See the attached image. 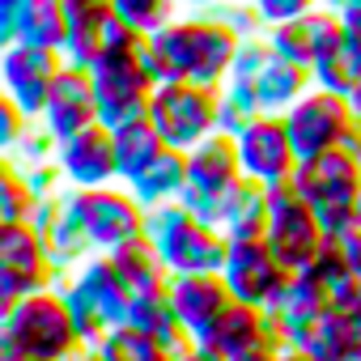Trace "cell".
<instances>
[{"mask_svg": "<svg viewBox=\"0 0 361 361\" xmlns=\"http://www.w3.org/2000/svg\"><path fill=\"white\" fill-rule=\"evenodd\" d=\"M336 39H340V13H331L323 5L302 13V18H293V22H281V26L264 30L268 51L289 60V64H302V68H310Z\"/></svg>", "mask_w": 361, "mask_h": 361, "instance_id": "20", "label": "cell"}, {"mask_svg": "<svg viewBox=\"0 0 361 361\" xmlns=\"http://www.w3.org/2000/svg\"><path fill=\"white\" fill-rule=\"evenodd\" d=\"M145 115L166 140V149L188 153L200 140L217 136V90L196 81H157Z\"/></svg>", "mask_w": 361, "mask_h": 361, "instance_id": "6", "label": "cell"}, {"mask_svg": "<svg viewBox=\"0 0 361 361\" xmlns=\"http://www.w3.org/2000/svg\"><path fill=\"white\" fill-rule=\"evenodd\" d=\"M123 323H132L136 331H145V336H153L161 348H183L188 344V336H183V327H178V314H174V306H170V289L166 285H153V289H140V293H132L128 298V319Z\"/></svg>", "mask_w": 361, "mask_h": 361, "instance_id": "24", "label": "cell"}, {"mask_svg": "<svg viewBox=\"0 0 361 361\" xmlns=\"http://www.w3.org/2000/svg\"><path fill=\"white\" fill-rule=\"evenodd\" d=\"M238 178H243V170H238L234 136L217 132V136L200 140L196 149H188V188H183V196H178V204H183L192 217L217 226L221 209H226V196H230V188L238 183Z\"/></svg>", "mask_w": 361, "mask_h": 361, "instance_id": "8", "label": "cell"}, {"mask_svg": "<svg viewBox=\"0 0 361 361\" xmlns=\"http://www.w3.org/2000/svg\"><path fill=\"white\" fill-rule=\"evenodd\" d=\"M111 13L132 26L136 35H153L157 26H166L178 13V0H111Z\"/></svg>", "mask_w": 361, "mask_h": 361, "instance_id": "34", "label": "cell"}, {"mask_svg": "<svg viewBox=\"0 0 361 361\" xmlns=\"http://www.w3.org/2000/svg\"><path fill=\"white\" fill-rule=\"evenodd\" d=\"M0 268L9 276H18L26 293L60 285V272L51 268V259H47L30 221H0Z\"/></svg>", "mask_w": 361, "mask_h": 361, "instance_id": "21", "label": "cell"}, {"mask_svg": "<svg viewBox=\"0 0 361 361\" xmlns=\"http://www.w3.org/2000/svg\"><path fill=\"white\" fill-rule=\"evenodd\" d=\"M64 39H68V13H64V0H26L22 22H18V43L51 47V51L64 56Z\"/></svg>", "mask_w": 361, "mask_h": 361, "instance_id": "29", "label": "cell"}, {"mask_svg": "<svg viewBox=\"0 0 361 361\" xmlns=\"http://www.w3.org/2000/svg\"><path fill=\"white\" fill-rule=\"evenodd\" d=\"M43 132H51V140H64L90 123H98V98H94V81H90V68H77V64H64L47 90V102L39 111Z\"/></svg>", "mask_w": 361, "mask_h": 361, "instance_id": "16", "label": "cell"}, {"mask_svg": "<svg viewBox=\"0 0 361 361\" xmlns=\"http://www.w3.org/2000/svg\"><path fill=\"white\" fill-rule=\"evenodd\" d=\"M234 153H238L243 178H251V183H259V188L289 183V174L298 166V149H293L281 115H255L234 136Z\"/></svg>", "mask_w": 361, "mask_h": 361, "instance_id": "13", "label": "cell"}, {"mask_svg": "<svg viewBox=\"0 0 361 361\" xmlns=\"http://www.w3.org/2000/svg\"><path fill=\"white\" fill-rule=\"evenodd\" d=\"M140 238L153 247L157 264L166 268V276H200V272H221V259H226V247L230 238L192 217L183 204H157V209H145V230Z\"/></svg>", "mask_w": 361, "mask_h": 361, "instance_id": "2", "label": "cell"}, {"mask_svg": "<svg viewBox=\"0 0 361 361\" xmlns=\"http://www.w3.org/2000/svg\"><path fill=\"white\" fill-rule=\"evenodd\" d=\"M251 5H255L259 22H264V30H268V26H281V22H293V18L319 9V0H251Z\"/></svg>", "mask_w": 361, "mask_h": 361, "instance_id": "38", "label": "cell"}, {"mask_svg": "<svg viewBox=\"0 0 361 361\" xmlns=\"http://www.w3.org/2000/svg\"><path fill=\"white\" fill-rule=\"evenodd\" d=\"M111 264H115V272H119V281H123L128 298H132V293H140V289L166 285V268L157 264V255H153V247H149L145 238H132V243L115 247V251H111Z\"/></svg>", "mask_w": 361, "mask_h": 361, "instance_id": "30", "label": "cell"}, {"mask_svg": "<svg viewBox=\"0 0 361 361\" xmlns=\"http://www.w3.org/2000/svg\"><path fill=\"white\" fill-rule=\"evenodd\" d=\"M22 170H30V166H47V161H56V140H51V132H43V123H30L26 132H22V140L13 145V153H9Z\"/></svg>", "mask_w": 361, "mask_h": 361, "instance_id": "36", "label": "cell"}, {"mask_svg": "<svg viewBox=\"0 0 361 361\" xmlns=\"http://www.w3.org/2000/svg\"><path fill=\"white\" fill-rule=\"evenodd\" d=\"M217 276L226 281V289H230L234 302H247V306H264L268 310L276 302V293L285 289L289 268L272 255V247L264 238H230Z\"/></svg>", "mask_w": 361, "mask_h": 361, "instance_id": "11", "label": "cell"}, {"mask_svg": "<svg viewBox=\"0 0 361 361\" xmlns=\"http://www.w3.org/2000/svg\"><path fill=\"white\" fill-rule=\"evenodd\" d=\"M26 0H0V51L18 43V22H22Z\"/></svg>", "mask_w": 361, "mask_h": 361, "instance_id": "41", "label": "cell"}, {"mask_svg": "<svg viewBox=\"0 0 361 361\" xmlns=\"http://www.w3.org/2000/svg\"><path fill=\"white\" fill-rule=\"evenodd\" d=\"M340 314V357L361 361V310H336Z\"/></svg>", "mask_w": 361, "mask_h": 361, "instance_id": "40", "label": "cell"}, {"mask_svg": "<svg viewBox=\"0 0 361 361\" xmlns=\"http://www.w3.org/2000/svg\"><path fill=\"white\" fill-rule=\"evenodd\" d=\"M26 298V289H22V281L18 276H9L5 268H0V323H5L13 310H18V302Z\"/></svg>", "mask_w": 361, "mask_h": 361, "instance_id": "42", "label": "cell"}, {"mask_svg": "<svg viewBox=\"0 0 361 361\" xmlns=\"http://www.w3.org/2000/svg\"><path fill=\"white\" fill-rule=\"evenodd\" d=\"M102 361H170V348H161L153 336L136 331L132 323H115L106 327V336L94 344Z\"/></svg>", "mask_w": 361, "mask_h": 361, "instance_id": "31", "label": "cell"}, {"mask_svg": "<svg viewBox=\"0 0 361 361\" xmlns=\"http://www.w3.org/2000/svg\"><path fill=\"white\" fill-rule=\"evenodd\" d=\"M276 361H314L310 353H302V348H281L276 353Z\"/></svg>", "mask_w": 361, "mask_h": 361, "instance_id": "50", "label": "cell"}, {"mask_svg": "<svg viewBox=\"0 0 361 361\" xmlns=\"http://www.w3.org/2000/svg\"><path fill=\"white\" fill-rule=\"evenodd\" d=\"M327 306H331V298H327V289H323L310 272H289L285 289H281L276 302L268 306L276 348H302L306 331L314 327V319H319Z\"/></svg>", "mask_w": 361, "mask_h": 361, "instance_id": "19", "label": "cell"}, {"mask_svg": "<svg viewBox=\"0 0 361 361\" xmlns=\"http://www.w3.org/2000/svg\"><path fill=\"white\" fill-rule=\"evenodd\" d=\"M111 145H115V178H119V183H132V178L166 149V140L157 136V128L149 123V115L111 128Z\"/></svg>", "mask_w": 361, "mask_h": 361, "instance_id": "26", "label": "cell"}, {"mask_svg": "<svg viewBox=\"0 0 361 361\" xmlns=\"http://www.w3.org/2000/svg\"><path fill=\"white\" fill-rule=\"evenodd\" d=\"M357 209H361V196H357Z\"/></svg>", "mask_w": 361, "mask_h": 361, "instance_id": "54", "label": "cell"}, {"mask_svg": "<svg viewBox=\"0 0 361 361\" xmlns=\"http://www.w3.org/2000/svg\"><path fill=\"white\" fill-rule=\"evenodd\" d=\"M56 166L64 174V188H106L115 178V145L111 128L90 123L64 140H56Z\"/></svg>", "mask_w": 361, "mask_h": 361, "instance_id": "17", "label": "cell"}, {"mask_svg": "<svg viewBox=\"0 0 361 361\" xmlns=\"http://www.w3.org/2000/svg\"><path fill=\"white\" fill-rule=\"evenodd\" d=\"M170 289V306L178 314V327H183L188 340H204L213 331V323L226 314V306L234 302L226 281L217 272H200V276H166Z\"/></svg>", "mask_w": 361, "mask_h": 361, "instance_id": "18", "label": "cell"}, {"mask_svg": "<svg viewBox=\"0 0 361 361\" xmlns=\"http://www.w3.org/2000/svg\"><path fill=\"white\" fill-rule=\"evenodd\" d=\"M73 213L90 238V247L98 255H111L115 247L140 238L145 230V209L136 204V196L123 183H106V188H68Z\"/></svg>", "mask_w": 361, "mask_h": 361, "instance_id": "9", "label": "cell"}, {"mask_svg": "<svg viewBox=\"0 0 361 361\" xmlns=\"http://www.w3.org/2000/svg\"><path fill=\"white\" fill-rule=\"evenodd\" d=\"M30 123H35V119H26V115L18 111V102H13L5 90H0V157L13 153V145L22 140V132H26Z\"/></svg>", "mask_w": 361, "mask_h": 361, "instance_id": "37", "label": "cell"}, {"mask_svg": "<svg viewBox=\"0 0 361 361\" xmlns=\"http://www.w3.org/2000/svg\"><path fill=\"white\" fill-rule=\"evenodd\" d=\"M255 115H259V102L247 81H226L217 90V132L221 136H238Z\"/></svg>", "mask_w": 361, "mask_h": 361, "instance_id": "32", "label": "cell"}, {"mask_svg": "<svg viewBox=\"0 0 361 361\" xmlns=\"http://www.w3.org/2000/svg\"><path fill=\"white\" fill-rule=\"evenodd\" d=\"M221 234L226 238H264V226H268V188L251 183V178H238L226 196V209H221Z\"/></svg>", "mask_w": 361, "mask_h": 361, "instance_id": "28", "label": "cell"}, {"mask_svg": "<svg viewBox=\"0 0 361 361\" xmlns=\"http://www.w3.org/2000/svg\"><path fill=\"white\" fill-rule=\"evenodd\" d=\"M226 30H234L238 39H259L264 35V22H259V13H255V5L251 0H221L217 9H209Z\"/></svg>", "mask_w": 361, "mask_h": 361, "instance_id": "35", "label": "cell"}, {"mask_svg": "<svg viewBox=\"0 0 361 361\" xmlns=\"http://www.w3.org/2000/svg\"><path fill=\"white\" fill-rule=\"evenodd\" d=\"M35 192L13 157H0V221H30L35 213Z\"/></svg>", "mask_w": 361, "mask_h": 361, "instance_id": "33", "label": "cell"}, {"mask_svg": "<svg viewBox=\"0 0 361 361\" xmlns=\"http://www.w3.org/2000/svg\"><path fill=\"white\" fill-rule=\"evenodd\" d=\"M310 85L348 98V94L361 85V39L340 30V39L310 64Z\"/></svg>", "mask_w": 361, "mask_h": 361, "instance_id": "27", "label": "cell"}, {"mask_svg": "<svg viewBox=\"0 0 361 361\" xmlns=\"http://www.w3.org/2000/svg\"><path fill=\"white\" fill-rule=\"evenodd\" d=\"M22 348V357H43V361H64L81 348L77 340V327H73V314L64 306V293L60 285H47V289H35L18 302V310L0 323Z\"/></svg>", "mask_w": 361, "mask_h": 361, "instance_id": "7", "label": "cell"}, {"mask_svg": "<svg viewBox=\"0 0 361 361\" xmlns=\"http://www.w3.org/2000/svg\"><path fill=\"white\" fill-rule=\"evenodd\" d=\"M281 119H285V132H289L298 157H314V153L340 149L348 128H353L348 102L340 94H331V90H319V85H310Z\"/></svg>", "mask_w": 361, "mask_h": 361, "instance_id": "12", "label": "cell"}, {"mask_svg": "<svg viewBox=\"0 0 361 361\" xmlns=\"http://www.w3.org/2000/svg\"><path fill=\"white\" fill-rule=\"evenodd\" d=\"M30 226H35V234H39V243H43L51 268L60 272V281H64L77 264H85V259L94 255V247H90V238H85V230H81V221H77V213H73L68 188L56 192V196H43V200L35 204V213H30Z\"/></svg>", "mask_w": 361, "mask_h": 361, "instance_id": "15", "label": "cell"}, {"mask_svg": "<svg viewBox=\"0 0 361 361\" xmlns=\"http://www.w3.org/2000/svg\"><path fill=\"white\" fill-rule=\"evenodd\" d=\"M64 68V56L51 47H35V43H13L0 51V90H5L18 111L26 119H39L47 90L56 81V73Z\"/></svg>", "mask_w": 361, "mask_h": 361, "instance_id": "14", "label": "cell"}, {"mask_svg": "<svg viewBox=\"0 0 361 361\" xmlns=\"http://www.w3.org/2000/svg\"><path fill=\"white\" fill-rule=\"evenodd\" d=\"M344 102H348V111H353V123H361V85H357Z\"/></svg>", "mask_w": 361, "mask_h": 361, "instance_id": "49", "label": "cell"}, {"mask_svg": "<svg viewBox=\"0 0 361 361\" xmlns=\"http://www.w3.org/2000/svg\"><path fill=\"white\" fill-rule=\"evenodd\" d=\"M238 35L226 30L213 13H174L166 26L145 35V60L157 81H196L221 90L230 81Z\"/></svg>", "mask_w": 361, "mask_h": 361, "instance_id": "1", "label": "cell"}, {"mask_svg": "<svg viewBox=\"0 0 361 361\" xmlns=\"http://www.w3.org/2000/svg\"><path fill=\"white\" fill-rule=\"evenodd\" d=\"M170 361H226L217 348H209V344H200V340H188L183 348H174L170 353Z\"/></svg>", "mask_w": 361, "mask_h": 361, "instance_id": "43", "label": "cell"}, {"mask_svg": "<svg viewBox=\"0 0 361 361\" xmlns=\"http://www.w3.org/2000/svg\"><path fill=\"white\" fill-rule=\"evenodd\" d=\"M0 361H22V348H18V340L0 327Z\"/></svg>", "mask_w": 361, "mask_h": 361, "instance_id": "46", "label": "cell"}, {"mask_svg": "<svg viewBox=\"0 0 361 361\" xmlns=\"http://www.w3.org/2000/svg\"><path fill=\"white\" fill-rule=\"evenodd\" d=\"M209 348H217L221 357H238L247 348H259V344H276L272 336V314L264 306H247V302H230L226 314L213 323V331L200 340Z\"/></svg>", "mask_w": 361, "mask_h": 361, "instance_id": "22", "label": "cell"}, {"mask_svg": "<svg viewBox=\"0 0 361 361\" xmlns=\"http://www.w3.org/2000/svg\"><path fill=\"white\" fill-rule=\"evenodd\" d=\"M64 361H102V357H98V348H77V353L64 357Z\"/></svg>", "mask_w": 361, "mask_h": 361, "instance_id": "51", "label": "cell"}, {"mask_svg": "<svg viewBox=\"0 0 361 361\" xmlns=\"http://www.w3.org/2000/svg\"><path fill=\"white\" fill-rule=\"evenodd\" d=\"M289 188L319 213L323 234H344V230L361 226V209H357L361 166L353 161V153L344 145L314 153V157H298V166L289 174Z\"/></svg>", "mask_w": 361, "mask_h": 361, "instance_id": "3", "label": "cell"}, {"mask_svg": "<svg viewBox=\"0 0 361 361\" xmlns=\"http://www.w3.org/2000/svg\"><path fill=\"white\" fill-rule=\"evenodd\" d=\"M323 221L319 213L289 188H268V226H264V243L272 247V255L289 268V272H302L310 268V259L319 255L323 247Z\"/></svg>", "mask_w": 361, "mask_h": 361, "instance_id": "10", "label": "cell"}, {"mask_svg": "<svg viewBox=\"0 0 361 361\" xmlns=\"http://www.w3.org/2000/svg\"><path fill=\"white\" fill-rule=\"evenodd\" d=\"M319 5H323V9H331V13H340V9L348 5V0H319Z\"/></svg>", "mask_w": 361, "mask_h": 361, "instance_id": "52", "label": "cell"}, {"mask_svg": "<svg viewBox=\"0 0 361 361\" xmlns=\"http://www.w3.org/2000/svg\"><path fill=\"white\" fill-rule=\"evenodd\" d=\"M60 293H64V306L73 314L81 348H94L106 336V327H115V323L128 319V289H123L111 255L94 251L85 264H77L60 281Z\"/></svg>", "mask_w": 361, "mask_h": 361, "instance_id": "5", "label": "cell"}, {"mask_svg": "<svg viewBox=\"0 0 361 361\" xmlns=\"http://www.w3.org/2000/svg\"><path fill=\"white\" fill-rule=\"evenodd\" d=\"M90 81H94L102 128H119L128 119H140L149 111L153 90H157V77L145 60V39H128V43L106 47L90 64Z\"/></svg>", "mask_w": 361, "mask_h": 361, "instance_id": "4", "label": "cell"}, {"mask_svg": "<svg viewBox=\"0 0 361 361\" xmlns=\"http://www.w3.org/2000/svg\"><path fill=\"white\" fill-rule=\"evenodd\" d=\"M217 5H221V0H178V9H188V13H209Z\"/></svg>", "mask_w": 361, "mask_h": 361, "instance_id": "48", "label": "cell"}, {"mask_svg": "<svg viewBox=\"0 0 361 361\" xmlns=\"http://www.w3.org/2000/svg\"><path fill=\"white\" fill-rule=\"evenodd\" d=\"M22 361H43V357H22Z\"/></svg>", "mask_w": 361, "mask_h": 361, "instance_id": "53", "label": "cell"}, {"mask_svg": "<svg viewBox=\"0 0 361 361\" xmlns=\"http://www.w3.org/2000/svg\"><path fill=\"white\" fill-rule=\"evenodd\" d=\"M340 30L361 39V0H348V5L340 9Z\"/></svg>", "mask_w": 361, "mask_h": 361, "instance_id": "44", "label": "cell"}, {"mask_svg": "<svg viewBox=\"0 0 361 361\" xmlns=\"http://www.w3.org/2000/svg\"><path fill=\"white\" fill-rule=\"evenodd\" d=\"M140 209H157V204H174L188 188V153L178 149H161L132 183H123Z\"/></svg>", "mask_w": 361, "mask_h": 361, "instance_id": "23", "label": "cell"}, {"mask_svg": "<svg viewBox=\"0 0 361 361\" xmlns=\"http://www.w3.org/2000/svg\"><path fill=\"white\" fill-rule=\"evenodd\" d=\"M255 90V102H259V115H285L306 90H310V68L302 64H289L281 56H272L255 81H247Z\"/></svg>", "mask_w": 361, "mask_h": 361, "instance_id": "25", "label": "cell"}, {"mask_svg": "<svg viewBox=\"0 0 361 361\" xmlns=\"http://www.w3.org/2000/svg\"><path fill=\"white\" fill-rule=\"evenodd\" d=\"M344 149H348V153H353V161L361 166V123H353V128H348V136H344Z\"/></svg>", "mask_w": 361, "mask_h": 361, "instance_id": "47", "label": "cell"}, {"mask_svg": "<svg viewBox=\"0 0 361 361\" xmlns=\"http://www.w3.org/2000/svg\"><path fill=\"white\" fill-rule=\"evenodd\" d=\"M327 298H331L336 310H361V264L344 268V272L336 276V285L327 289Z\"/></svg>", "mask_w": 361, "mask_h": 361, "instance_id": "39", "label": "cell"}, {"mask_svg": "<svg viewBox=\"0 0 361 361\" xmlns=\"http://www.w3.org/2000/svg\"><path fill=\"white\" fill-rule=\"evenodd\" d=\"M276 344H259V348H247V353H238V357H226V361H276Z\"/></svg>", "mask_w": 361, "mask_h": 361, "instance_id": "45", "label": "cell"}]
</instances>
